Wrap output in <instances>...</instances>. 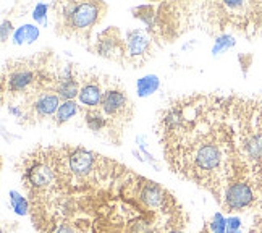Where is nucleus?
Returning <instances> with one entry per match:
<instances>
[{
	"label": "nucleus",
	"mask_w": 262,
	"mask_h": 233,
	"mask_svg": "<svg viewBox=\"0 0 262 233\" xmlns=\"http://www.w3.org/2000/svg\"><path fill=\"white\" fill-rule=\"evenodd\" d=\"M160 88V79L157 75H146L138 79L136 83V94L138 97H149Z\"/></svg>",
	"instance_id": "nucleus-13"
},
{
	"label": "nucleus",
	"mask_w": 262,
	"mask_h": 233,
	"mask_svg": "<svg viewBox=\"0 0 262 233\" xmlns=\"http://www.w3.org/2000/svg\"><path fill=\"white\" fill-rule=\"evenodd\" d=\"M55 18V33L60 37L88 44L94 28L107 13L105 2H55L50 5Z\"/></svg>",
	"instance_id": "nucleus-4"
},
{
	"label": "nucleus",
	"mask_w": 262,
	"mask_h": 233,
	"mask_svg": "<svg viewBox=\"0 0 262 233\" xmlns=\"http://www.w3.org/2000/svg\"><path fill=\"white\" fill-rule=\"evenodd\" d=\"M257 201L259 196L253 180L248 177H239L231 180L227 185L224 196H222L219 204L227 212H245L254 207Z\"/></svg>",
	"instance_id": "nucleus-7"
},
{
	"label": "nucleus",
	"mask_w": 262,
	"mask_h": 233,
	"mask_svg": "<svg viewBox=\"0 0 262 233\" xmlns=\"http://www.w3.org/2000/svg\"><path fill=\"white\" fill-rule=\"evenodd\" d=\"M91 52L96 55L112 60L120 65H123L125 60V31L117 26H110L104 31H100L94 40V44L89 47Z\"/></svg>",
	"instance_id": "nucleus-9"
},
{
	"label": "nucleus",
	"mask_w": 262,
	"mask_h": 233,
	"mask_svg": "<svg viewBox=\"0 0 262 233\" xmlns=\"http://www.w3.org/2000/svg\"><path fill=\"white\" fill-rule=\"evenodd\" d=\"M209 231L210 233H227V219L222 212H215L212 220L209 222Z\"/></svg>",
	"instance_id": "nucleus-16"
},
{
	"label": "nucleus",
	"mask_w": 262,
	"mask_h": 233,
	"mask_svg": "<svg viewBox=\"0 0 262 233\" xmlns=\"http://www.w3.org/2000/svg\"><path fill=\"white\" fill-rule=\"evenodd\" d=\"M55 168L52 188L28 195L37 233H172L189 227V216L167 188L114 159L102 156L86 177L63 174L57 162Z\"/></svg>",
	"instance_id": "nucleus-1"
},
{
	"label": "nucleus",
	"mask_w": 262,
	"mask_h": 233,
	"mask_svg": "<svg viewBox=\"0 0 262 233\" xmlns=\"http://www.w3.org/2000/svg\"><path fill=\"white\" fill-rule=\"evenodd\" d=\"M156 40L146 29H126L125 31V60L123 67L143 68L154 57Z\"/></svg>",
	"instance_id": "nucleus-8"
},
{
	"label": "nucleus",
	"mask_w": 262,
	"mask_h": 233,
	"mask_svg": "<svg viewBox=\"0 0 262 233\" xmlns=\"http://www.w3.org/2000/svg\"><path fill=\"white\" fill-rule=\"evenodd\" d=\"M39 26L36 25H23V26H18L15 29V34H13V44L16 46H21V44H33L39 39Z\"/></svg>",
	"instance_id": "nucleus-11"
},
{
	"label": "nucleus",
	"mask_w": 262,
	"mask_h": 233,
	"mask_svg": "<svg viewBox=\"0 0 262 233\" xmlns=\"http://www.w3.org/2000/svg\"><path fill=\"white\" fill-rule=\"evenodd\" d=\"M227 233H241V219L239 217L227 219Z\"/></svg>",
	"instance_id": "nucleus-19"
},
{
	"label": "nucleus",
	"mask_w": 262,
	"mask_h": 233,
	"mask_svg": "<svg viewBox=\"0 0 262 233\" xmlns=\"http://www.w3.org/2000/svg\"><path fill=\"white\" fill-rule=\"evenodd\" d=\"M249 233H262V220H260V222H257V224H254Z\"/></svg>",
	"instance_id": "nucleus-20"
},
{
	"label": "nucleus",
	"mask_w": 262,
	"mask_h": 233,
	"mask_svg": "<svg viewBox=\"0 0 262 233\" xmlns=\"http://www.w3.org/2000/svg\"><path fill=\"white\" fill-rule=\"evenodd\" d=\"M10 199V206L15 210L16 216H26L29 210H31V204H29V199H26L21 193H18L16 189H10L8 193Z\"/></svg>",
	"instance_id": "nucleus-14"
},
{
	"label": "nucleus",
	"mask_w": 262,
	"mask_h": 233,
	"mask_svg": "<svg viewBox=\"0 0 262 233\" xmlns=\"http://www.w3.org/2000/svg\"><path fill=\"white\" fill-rule=\"evenodd\" d=\"M99 110L107 118L110 125V143L122 144V139L126 133L131 120L135 115V107L126 93L123 84L118 78L105 75V89L102 102L99 105Z\"/></svg>",
	"instance_id": "nucleus-5"
},
{
	"label": "nucleus",
	"mask_w": 262,
	"mask_h": 233,
	"mask_svg": "<svg viewBox=\"0 0 262 233\" xmlns=\"http://www.w3.org/2000/svg\"><path fill=\"white\" fill-rule=\"evenodd\" d=\"M49 10H50V5H47V4H36L34 8H33L31 16H33V19H34L36 23L46 26L47 25V13H49Z\"/></svg>",
	"instance_id": "nucleus-17"
},
{
	"label": "nucleus",
	"mask_w": 262,
	"mask_h": 233,
	"mask_svg": "<svg viewBox=\"0 0 262 233\" xmlns=\"http://www.w3.org/2000/svg\"><path fill=\"white\" fill-rule=\"evenodd\" d=\"M235 44H236V40H235V37L231 36V34H228V33L219 34V36L215 37V44H214V47H212V54H214V55L224 54V52H227L228 49L235 47Z\"/></svg>",
	"instance_id": "nucleus-15"
},
{
	"label": "nucleus",
	"mask_w": 262,
	"mask_h": 233,
	"mask_svg": "<svg viewBox=\"0 0 262 233\" xmlns=\"http://www.w3.org/2000/svg\"><path fill=\"white\" fill-rule=\"evenodd\" d=\"M157 133L172 172L210 191L217 202L231 180L251 178L236 147L233 97H175L160 110Z\"/></svg>",
	"instance_id": "nucleus-2"
},
{
	"label": "nucleus",
	"mask_w": 262,
	"mask_h": 233,
	"mask_svg": "<svg viewBox=\"0 0 262 233\" xmlns=\"http://www.w3.org/2000/svg\"><path fill=\"white\" fill-rule=\"evenodd\" d=\"M15 34V29H13V19L12 18H4L2 19V25H0V39H2V44H5L8 37Z\"/></svg>",
	"instance_id": "nucleus-18"
},
{
	"label": "nucleus",
	"mask_w": 262,
	"mask_h": 233,
	"mask_svg": "<svg viewBox=\"0 0 262 233\" xmlns=\"http://www.w3.org/2000/svg\"><path fill=\"white\" fill-rule=\"evenodd\" d=\"M47 52L36 57L8 60L2 68V102L4 105L15 102L31 89L41 76Z\"/></svg>",
	"instance_id": "nucleus-6"
},
{
	"label": "nucleus",
	"mask_w": 262,
	"mask_h": 233,
	"mask_svg": "<svg viewBox=\"0 0 262 233\" xmlns=\"http://www.w3.org/2000/svg\"><path fill=\"white\" fill-rule=\"evenodd\" d=\"M79 110H81V107H79V104L76 102V100H67V102H62V105H60V109L57 110L55 117L52 118L54 123L57 126L65 125L67 121H70L75 115L79 114Z\"/></svg>",
	"instance_id": "nucleus-12"
},
{
	"label": "nucleus",
	"mask_w": 262,
	"mask_h": 233,
	"mask_svg": "<svg viewBox=\"0 0 262 233\" xmlns=\"http://www.w3.org/2000/svg\"><path fill=\"white\" fill-rule=\"evenodd\" d=\"M105 89V75L91 70L81 75V89H79V107L97 109L102 102Z\"/></svg>",
	"instance_id": "nucleus-10"
},
{
	"label": "nucleus",
	"mask_w": 262,
	"mask_h": 233,
	"mask_svg": "<svg viewBox=\"0 0 262 233\" xmlns=\"http://www.w3.org/2000/svg\"><path fill=\"white\" fill-rule=\"evenodd\" d=\"M198 5L191 4H146L138 5L131 12L146 25V31L156 44L172 43L183 34L191 25V16Z\"/></svg>",
	"instance_id": "nucleus-3"
}]
</instances>
